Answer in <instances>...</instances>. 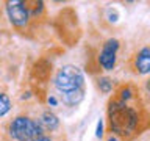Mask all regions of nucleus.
<instances>
[{
	"instance_id": "9b49d317",
	"label": "nucleus",
	"mask_w": 150,
	"mask_h": 141,
	"mask_svg": "<svg viewBox=\"0 0 150 141\" xmlns=\"http://www.w3.org/2000/svg\"><path fill=\"white\" fill-rule=\"evenodd\" d=\"M130 99H131V89L130 88H124L122 93H120V100L127 102V100H130Z\"/></svg>"
},
{
	"instance_id": "0eeeda50",
	"label": "nucleus",
	"mask_w": 150,
	"mask_h": 141,
	"mask_svg": "<svg viewBox=\"0 0 150 141\" xmlns=\"http://www.w3.org/2000/svg\"><path fill=\"white\" fill-rule=\"evenodd\" d=\"M59 121L52 111H45L44 115L41 116V127H45L47 130H55L58 127Z\"/></svg>"
},
{
	"instance_id": "39448f33",
	"label": "nucleus",
	"mask_w": 150,
	"mask_h": 141,
	"mask_svg": "<svg viewBox=\"0 0 150 141\" xmlns=\"http://www.w3.org/2000/svg\"><path fill=\"white\" fill-rule=\"evenodd\" d=\"M8 17L13 25L16 27H23L28 22V9L23 5V2H9L6 6Z\"/></svg>"
},
{
	"instance_id": "423d86ee",
	"label": "nucleus",
	"mask_w": 150,
	"mask_h": 141,
	"mask_svg": "<svg viewBox=\"0 0 150 141\" xmlns=\"http://www.w3.org/2000/svg\"><path fill=\"white\" fill-rule=\"evenodd\" d=\"M134 68L139 74H149L150 72V47H144L138 52L134 60Z\"/></svg>"
},
{
	"instance_id": "f257e3e1",
	"label": "nucleus",
	"mask_w": 150,
	"mask_h": 141,
	"mask_svg": "<svg viewBox=\"0 0 150 141\" xmlns=\"http://www.w3.org/2000/svg\"><path fill=\"white\" fill-rule=\"evenodd\" d=\"M110 125L114 133L120 136H130L134 133L139 124V116L134 108L127 105V102L114 100L110 103Z\"/></svg>"
},
{
	"instance_id": "4468645a",
	"label": "nucleus",
	"mask_w": 150,
	"mask_h": 141,
	"mask_svg": "<svg viewBox=\"0 0 150 141\" xmlns=\"http://www.w3.org/2000/svg\"><path fill=\"white\" fill-rule=\"evenodd\" d=\"M35 141H52V140L47 138V136H41V138H38V140H35Z\"/></svg>"
},
{
	"instance_id": "f03ea898",
	"label": "nucleus",
	"mask_w": 150,
	"mask_h": 141,
	"mask_svg": "<svg viewBox=\"0 0 150 141\" xmlns=\"http://www.w3.org/2000/svg\"><path fill=\"white\" fill-rule=\"evenodd\" d=\"M9 135L17 141H35L42 136V127L35 119L17 116L9 124Z\"/></svg>"
},
{
	"instance_id": "1a4fd4ad",
	"label": "nucleus",
	"mask_w": 150,
	"mask_h": 141,
	"mask_svg": "<svg viewBox=\"0 0 150 141\" xmlns=\"http://www.w3.org/2000/svg\"><path fill=\"white\" fill-rule=\"evenodd\" d=\"M11 108V102H9V97L5 93H0V116L6 115Z\"/></svg>"
},
{
	"instance_id": "7ed1b4c3",
	"label": "nucleus",
	"mask_w": 150,
	"mask_h": 141,
	"mask_svg": "<svg viewBox=\"0 0 150 141\" xmlns=\"http://www.w3.org/2000/svg\"><path fill=\"white\" fill-rule=\"evenodd\" d=\"M83 80L84 78H83L81 70L77 66L67 64L58 70V74L55 77V86L63 94L72 93V91H77V89H81Z\"/></svg>"
},
{
	"instance_id": "ddd939ff",
	"label": "nucleus",
	"mask_w": 150,
	"mask_h": 141,
	"mask_svg": "<svg viewBox=\"0 0 150 141\" xmlns=\"http://www.w3.org/2000/svg\"><path fill=\"white\" fill-rule=\"evenodd\" d=\"M49 103H50V105H56V103H58V100H56L55 97H49Z\"/></svg>"
},
{
	"instance_id": "2eb2a0df",
	"label": "nucleus",
	"mask_w": 150,
	"mask_h": 141,
	"mask_svg": "<svg viewBox=\"0 0 150 141\" xmlns=\"http://www.w3.org/2000/svg\"><path fill=\"white\" fill-rule=\"evenodd\" d=\"M108 141H119V140H117V138H110Z\"/></svg>"
},
{
	"instance_id": "20e7f679",
	"label": "nucleus",
	"mask_w": 150,
	"mask_h": 141,
	"mask_svg": "<svg viewBox=\"0 0 150 141\" xmlns=\"http://www.w3.org/2000/svg\"><path fill=\"white\" fill-rule=\"evenodd\" d=\"M117 50H119V41L117 39H108L103 44V49L98 55V63L105 70H112L116 64Z\"/></svg>"
},
{
	"instance_id": "f8f14e48",
	"label": "nucleus",
	"mask_w": 150,
	"mask_h": 141,
	"mask_svg": "<svg viewBox=\"0 0 150 141\" xmlns=\"http://www.w3.org/2000/svg\"><path fill=\"white\" fill-rule=\"evenodd\" d=\"M96 136H97V138H102V136H103V122H102V119L97 122V132H96Z\"/></svg>"
},
{
	"instance_id": "9d476101",
	"label": "nucleus",
	"mask_w": 150,
	"mask_h": 141,
	"mask_svg": "<svg viewBox=\"0 0 150 141\" xmlns=\"http://www.w3.org/2000/svg\"><path fill=\"white\" fill-rule=\"evenodd\" d=\"M98 88L103 93H110L112 89V82L108 77H102V78H98Z\"/></svg>"
},
{
	"instance_id": "6e6552de",
	"label": "nucleus",
	"mask_w": 150,
	"mask_h": 141,
	"mask_svg": "<svg viewBox=\"0 0 150 141\" xmlns=\"http://www.w3.org/2000/svg\"><path fill=\"white\" fill-rule=\"evenodd\" d=\"M83 89H77V91H72V93H66L63 94V100L64 103H67V105H78L80 102L83 100Z\"/></svg>"
}]
</instances>
